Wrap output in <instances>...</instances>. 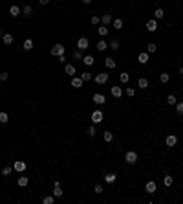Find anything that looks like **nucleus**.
Segmentation results:
<instances>
[{
    "instance_id": "1",
    "label": "nucleus",
    "mask_w": 183,
    "mask_h": 204,
    "mask_svg": "<svg viewBox=\"0 0 183 204\" xmlns=\"http://www.w3.org/2000/svg\"><path fill=\"white\" fill-rule=\"evenodd\" d=\"M64 53H66L64 44H53L51 46V55L53 57H60V55H64Z\"/></svg>"
},
{
    "instance_id": "2",
    "label": "nucleus",
    "mask_w": 183,
    "mask_h": 204,
    "mask_svg": "<svg viewBox=\"0 0 183 204\" xmlns=\"http://www.w3.org/2000/svg\"><path fill=\"white\" fill-rule=\"evenodd\" d=\"M125 162H126V164H130V166H134L135 162H137V153H135V151H126Z\"/></svg>"
},
{
    "instance_id": "3",
    "label": "nucleus",
    "mask_w": 183,
    "mask_h": 204,
    "mask_svg": "<svg viewBox=\"0 0 183 204\" xmlns=\"http://www.w3.org/2000/svg\"><path fill=\"white\" fill-rule=\"evenodd\" d=\"M103 118H104V114H103V110H99V108L92 112V123H93V125L101 123V121H103Z\"/></svg>"
},
{
    "instance_id": "4",
    "label": "nucleus",
    "mask_w": 183,
    "mask_h": 204,
    "mask_svg": "<svg viewBox=\"0 0 183 204\" xmlns=\"http://www.w3.org/2000/svg\"><path fill=\"white\" fill-rule=\"evenodd\" d=\"M92 101H93L95 105H104V103H106V98H104L101 92H95V94L92 96Z\"/></svg>"
},
{
    "instance_id": "5",
    "label": "nucleus",
    "mask_w": 183,
    "mask_h": 204,
    "mask_svg": "<svg viewBox=\"0 0 183 204\" xmlns=\"http://www.w3.org/2000/svg\"><path fill=\"white\" fill-rule=\"evenodd\" d=\"M88 46H90V40H88L86 37H79L77 39V50H83L84 52Z\"/></svg>"
},
{
    "instance_id": "6",
    "label": "nucleus",
    "mask_w": 183,
    "mask_h": 204,
    "mask_svg": "<svg viewBox=\"0 0 183 204\" xmlns=\"http://www.w3.org/2000/svg\"><path fill=\"white\" fill-rule=\"evenodd\" d=\"M145 191H147V193H150V195L156 193V191H158V184H156L154 180H148L147 184H145Z\"/></svg>"
},
{
    "instance_id": "7",
    "label": "nucleus",
    "mask_w": 183,
    "mask_h": 204,
    "mask_svg": "<svg viewBox=\"0 0 183 204\" xmlns=\"http://www.w3.org/2000/svg\"><path fill=\"white\" fill-rule=\"evenodd\" d=\"M108 77H110V76H108L106 72H101V74H97V76H95V83L97 85H104L106 81H108Z\"/></svg>"
},
{
    "instance_id": "8",
    "label": "nucleus",
    "mask_w": 183,
    "mask_h": 204,
    "mask_svg": "<svg viewBox=\"0 0 183 204\" xmlns=\"http://www.w3.org/2000/svg\"><path fill=\"white\" fill-rule=\"evenodd\" d=\"M147 30L148 31H150V33H154L156 30H158V20H156V18H150V20H147Z\"/></svg>"
},
{
    "instance_id": "9",
    "label": "nucleus",
    "mask_w": 183,
    "mask_h": 204,
    "mask_svg": "<svg viewBox=\"0 0 183 204\" xmlns=\"http://www.w3.org/2000/svg\"><path fill=\"white\" fill-rule=\"evenodd\" d=\"M26 167H28V164H26V162H15V164H13V169H15L17 173H24L26 171Z\"/></svg>"
},
{
    "instance_id": "10",
    "label": "nucleus",
    "mask_w": 183,
    "mask_h": 204,
    "mask_svg": "<svg viewBox=\"0 0 183 204\" xmlns=\"http://www.w3.org/2000/svg\"><path fill=\"white\" fill-rule=\"evenodd\" d=\"M110 92H112V96H114V98H117V99L123 96V88H121L119 85H114V86L110 88Z\"/></svg>"
},
{
    "instance_id": "11",
    "label": "nucleus",
    "mask_w": 183,
    "mask_h": 204,
    "mask_svg": "<svg viewBox=\"0 0 183 204\" xmlns=\"http://www.w3.org/2000/svg\"><path fill=\"white\" fill-rule=\"evenodd\" d=\"M176 144H178V138H176L174 134H168L167 138H165V145H167V147H174Z\"/></svg>"
},
{
    "instance_id": "12",
    "label": "nucleus",
    "mask_w": 183,
    "mask_h": 204,
    "mask_svg": "<svg viewBox=\"0 0 183 204\" xmlns=\"http://www.w3.org/2000/svg\"><path fill=\"white\" fill-rule=\"evenodd\" d=\"M53 197H55V199H60V197H62V188H60V182H59V180H55V188H53Z\"/></svg>"
},
{
    "instance_id": "13",
    "label": "nucleus",
    "mask_w": 183,
    "mask_h": 204,
    "mask_svg": "<svg viewBox=\"0 0 183 204\" xmlns=\"http://www.w3.org/2000/svg\"><path fill=\"white\" fill-rule=\"evenodd\" d=\"M64 72H66L70 77H73V76L77 74V68L73 66V64H68V63H66V64H64Z\"/></svg>"
},
{
    "instance_id": "14",
    "label": "nucleus",
    "mask_w": 183,
    "mask_h": 204,
    "mask_svg": "<svg viewBox=\"0 0 183 204\" xmlns=\"http://www.w3.org/2000/svg\"><path fill=\"white\" fill-rule=\"evenodd\" d=\"M137 61H139L141 64H147L148 61H150V53H147V52H141L139 55H137Z\"/></svg>"
},
{
    "instance_id": "15",
    "label": "nucleus",
    "mask_w": 183,
    "mask_h": 204,
    "mask_svg": "<svg viewBox=\"0 0 183 204\" xmlns=\"http://www.w3.org/2000/svg\"><path fill=\"white\" fill-rule=\"evenodd\" d=\"M83 85H84L83 77H77V76H73V77H72V86H73V88H81Z\"/></svg>"
},
{
    "instance_id": "16",
    "label": "nucleus",
    "mask_w": 183,
    "mask_h": 204,
    "mask_svg": "<svg viewBox=\"0 0 183 204\" xmlns=\"http://www.w3.org/2000/svg\"><path fill=\"white\" fill-rule=\"evenodd\" d=\"M104 180H106V184H114L117 180V175L116 173H104Z\"/></svg>"
},
{
    "instance_id": "17",
    "label": "nucleus",
    "mask_w": 183,
    "mask_h": 204,
    "mask_svg": "<svg viewBox=\"0 0 183 204\" xmlns=\"http://www.w3.org/2000/svg\"><path fill=\"white\" fill-rule=\"evenodd\" d=\"M112 20H114V17L110 15V13H104V15H101V22H103L104 26H108V24H112Z\"/></svg>"
},
{
    "instance_id": "18",
    "label": "nucleus",
    "mask_w": 183,
    "mask_h": 204,
    "mask_svg": "<svg viewBox=\"0 0 183 204\" xmlns=\"http://www.w3.org/2000/svg\"><path fill=\"white\" fill-rule=\"evenodd\" d=\"M112 26H114V30H123L125 22H123V18H114L112 20Z\"/></svg>"
},
{
    "instance_id": "19",
    "label": "nucleus",
    "mask_w": 183,
    "mask_h": 204,
    "mask_svg": "<svg viewBox=\"0 0 183 204\" xmlns=\"http://www.w3.org/2000/svg\"><path fill=\"white\" fill-rule=\"evenodd\" d=\"M83 63H84L86 66H93V63H95V57H93V55H84V57H83Z\"/></svg>"
},
{
    "instance_id": "20",
    "label": "nucleus",
    "mask_w": 183,
    "mask_h": 204,
    "mask_svg": "<svg viewBox=\"0 0 183 204\" xmlns=\"http://www.w3.org/2000/svg\"><path fill=\"white\" fill-rule=\"evenodd\" d=\"M20 13H22V9H20L18 6H11V8H9V15L11 17H18Z\"/></svg>"
},
{
    "instance_id": "21",
    "label": "nucleus",
    "mask_w": 183,
    "mask_h": 204,
    "mask_svg": "<svg viewBox=\"0 0 183 204\" xmlns=\"http://www.w3.org/2000/svg\"><path fill=\"white\" fill-rule=\"evenodd\" d=\"M104 66L110 68V70H114V68H116V61H114L112 57H106V59H104Z\"/></svg>"
},
{
    "instance_id": "22",
    "label": "nucleus",
    "mask_w": 183,
    "mask_h": 204,
    "mask_svg": "<svg viewBox=\"0 0 183 204\" xmlns=\"http://www.w3.org/2000/svg\"><path fill=\"white\" fill-rule=\"evenodd\" d=\"M154 18H156V20H161V18H165V11L161 9V8H158V9L154 11Z\"/></svg>"
},
{
    "instance_id": "23",
    "label": "nucleus",
    "mask_w": 183,
    "mask_h": 204,
    "mask_svg": "<svg viewBox=\"0 0 183 204\" xmlns=\"http://www.w3.org/2000/svg\"><path fill=\"white\" fill-rule=\"evenodd\" d=\"M2 42L4 44H13V35H11V33H4V37H2Z\"/></svg>"
},
{
    "instance_id": "24",
    "label": "nucleus",
    "mask_w": 183,
    "mask_h": 204,
    "mask_svg": "<svg viewBox=\"0 0 183 204\" xmlns=\"http://www.w3.org/2000/svg\"><path fill=\"white\" fill-rule=\"evenodd\" d=\"M103 140L106 142V144H110V142L114 140V132H110V131H104V132H103Z\"/></svg>"
},
{
    "instance_id": "25",
    "label": "nucleus",
    "mask_w": 183,
    "mask_h": 204,
    "mask_svg": "<svg viewBox=\"0 0 183 204\" xmlns=\"http://www.w3.org/2000/svg\"><path fill=\"white\" fill-rule=\"evenodd\" d=\"M22 48H24L26 52L33 50V40H31V39H26V40H24V44H22Z\"/></svg>"
},
{
    "instance_id": "26",
    "label": "nucleus",
    "mask_w": 183,
    "mask_h": 204,
    "mask_svg": "<svg viewBox=\"0 0 183 204\" xmlns=\"http://www.w3.org/2000/svg\"><path fill=\"white\" fill-rule=\"evenodd\" d=\"M108 46H110V48H112L114 52H119V48H121V42H119L117 39H114V40H112V42L108 44Z\"/></svg>"
},
{
    "instance_id": "27",
    "label": "nucleus",
    "mask_w": 183,
    "mask_h": 204,
    "mask_svg": "<svg viewBox=\"0 0 183 204\" xmlns=\"http://www.w3.org/2000/svg\"><path fill=\"white\" fill-rule=\"evenodd\" d=\"M163 184H165L167 188H170V186L174 184V178H172L170 175H165V176H163Z\"/></svg>"
},
{
    "instance_id": "28",
    "label": "nucleus",
    "mask_w": 183,
    "mask_h": 204,
    "mask_svg": "<svg viewBox=\"0 0 183 204\" xmlns=\"http://www.w3.org/2000/svg\"><path fill=\"white\" fill-rule=\"evenodd\" d=\"M95 46H97V50H99V52H104V50L108 48V44H106V40H104V39H101Z\"/></svg>"
},
{
    "instance_id": "29",
    "label": "nucleus",
    "mask_w": 183,
    "mask_h": 204,
    "mask_svg": "<svg viewBox=\"0 0 183 204\" xmlns=\"http://www.w3.org/2000/svg\"><path fill=\"white\" fill-rule=\"evenodd\" d=\"M97 33H99L101 37H106V35H108V26H104V24L99 26V28H97Z\"/></svg>"
},
{
    "instance_id": "30",
    "label": "nucleus",
    "mask_w": 183,
    "mask_h": 204,
    "mask_svg": "<svg viewBox=\"0 0 183 204\" xmlns=\"http://www.w3.org/2000/svg\"><path fill=\"white\" fill-rule=\"evenodd\" d=\"M8 121H9V114L2 110V112H0V123H2V125H6Z\"/></svg>"
},
{
    "instance_id": "31",
    "label": "nucleus",
    "mask_w": 183,
    "mask_h": 204,
    "mask_svg": "<svg viewBox=\"0 0 183 204\" xmlns=\"http://www.w3.org/2000/svg\"><path fill=\"white\" fill-rule=\"evenodd\" d=\"M119 79H121V83H123V85H126L128 81H130V76H128L126 72H121L119 74Z\"/></svg>"
},
{
    "instance_id": "32",
    "label": "nucleus",
    "mask_w": 183,
    "mask_h": 204,
    "mask_svg": "<svg viewBox=\"0 0 183 204\" xmlns=\"http://www.w3.org/2000/svg\"><path fill=\"white\" fill-rule=\"evenodd\" d=\"M137 86H139V88H148V79H147V77H139Z\"/></svg>"
},
{
    "instance_id": "33",
    "label": "nucleus",
    "mask_w": 183,
    "mask_h": 204,
    "mask_svg": "<svg viewBox=\"0 0 183 204\" xmlns=\"http://www.w3.org/2000/svg\"><path fill=\"white\" fill-rule=\"evenodd\" d=\"M156 50H158V46H156L154 42H148L147 44V53H150V55H152V53H156Z\"/></svg>"
},
{
    "instance_id": "34",
    "label": "nucleus",
    "mask_w": 183,
    "mask_h": 204,
    "mask_svg": "<svg viewBox=\"0 0 183 204\" xmlns=\"http://www.w3.org/2000/svg\"><path fill=\"white\" fill-rule=\"evenodd\" d=\"M176 103H178L176 96H174V94H168V96H167V105H176Z\"/></svg>"
},
{
    "instance_id": "35",
    "label": "nucleus",
    "mask_w": 183,
    "mask_h": 204,
    "mask_svg": "<svg viewBox=\"0 0 183 204\" xmlns=\"http://www.w3.org/2000/svg\"><path fill=\"white\" fill-rule=\"evenodd\" d=\"M28 176H18V186L20 188H26V186H28Z\"/></svg>"
},
{
    "instance_id": "36",
    "label": "nucleus",
    "mask_w": 183,
    "mask_h": 204,
    "mask_svg": "<svg viewBox=\"0 0 183 204\" xmlns=\"http://www.w3.org/2000/svg\"><path fill=\"white\" fill-rule=\"evenodd\" d=\"M53 202H55V197L53 195H46L42 199V204H53Z\"/></svg>"
},
{
    "instance_id": "37",
    "label": "nucleus",
    "mask_w": 183,
    "mask_h": 204,
    "mask_svg": "<svg viewBox=\"0 0 183 204\" xmlns=\"http://www.w3.org/2000/svg\"><path fill=\"white\" fill-rule=\"evenodd\" d=\"M159 81L165 85V83H168V81H170V76H168V74H165V72H163V74H159Z\"/></svg>"
},
{
    "instance_id": "38",
    "label": "nucleus",
    "mask_w": 183,
    "mask_h": 204,
    "mask_svg": "<svg viewBox=\"0 0 183 204\" xmlns=\"http://www.w3.org/2000/svg\"><path fill=\"white\" fill-rule=\"evenodd\" d=\"M83 50H75V52H73V59H77V61H83Z\"/></svg>"
},
{
    "instance_id": "39",
    "label": "nucleus",
    "mask_w": 183,
    "mask_h": 204,
    "mask_svg": "<svg viewBox=\"0 0 183 204\" xmlns=\"http://www.w3.org/2000/svg\"><path fill=\"white\" fill-rule=\"evenodd\" d=\"M22 13H24L26 17H29L31 13H33V8H31V6H24V8H22Z\"/></svg>"
},
{
    "instance_id": "40",
    "label": "nucleus",
    "mask_w": 183,
    "mask_h": 204,
    "mask_svg": "<svg viewBox=\"0 0 183 204\" xmlns=\"http://www.w3.org/2000/svg\"><path fill=\"white\" fill-rule=\"evenodd\" d=\"M11 173H13V167H11V166H6V167L2 169V175H4V176H9Z\"/></svg>"
},
{
    "instance_id": "41",
    "label": "nucleus",
    "mask_w": 183,
    "mask_h": 204,
    "mask_svg": "<svg viewBox=\"0 0 183 204\" xmlns=\"http://www.w3.org/2000/svg\"><path fill=\"white\" fill-rule=\"evenodd\" d=\"M95 134H97V131H95V125H90V127H88V136H90V138H93Z\"/></svg>"
},
{
    "instance_id": "42",
    "label": "nucleus",
    "mask_w": 183,
    "mask_h": 204,
    "mask_svg": "<svg viewBox=\"0 0 183 204\" xmlns=\"http://www.w3.org/2000/svg\"><path fill=\"white\" fill-rule=\"evenodd\" d=\"M174 107H176V112H178L179 116H183V101H181V103H176Z\"/></svg>"
},
{
    "instance_id": "43",
    "label": "nucleus",
    "mask_w": 183,
    "mask_h": 204,
    "mask_svg": "<svg viewBox=\"0 0 183 204\" xmlns=\"http://www.w3.org/2000/svg\"><path fill=\"white\" fill-rule=\"evenodd\" d=\"M81 77H83V81L86 83V81L92 79V74H90V72H83V74H81Z\"/></svg>"
},
{
    "instance_id": "44",
    "label": "nucleus",
    "mask_w": 183,
    "mask_h": 204,
    "mask_svg": "<svg viewBox=\"0 0 183 204\" xmlns=\"http://www.w3.org/2000/svg\"><path fill=\"white\" fill-rule=\"evenodd\" d=\"M93 193H95V195H101V193H103V186H101V184H95V186H93Z\"/></svg>"
},
{
    "instance_id": "45",
    "label": "nucleus",
    "mask_w": 183,
    "mask_h": 204,
    "mask_svg": "<svg viewBox=\"0 0 183 204\" xmlns=\"http://www.w3.org/2000/svg\"><path fill=\"white\" fill-rule=\"evenodd\" d=\"M99 22H101V17L92 15V24H93V26H99Z\"/></svg>"
},
{
    "instance_id": "46",
    "label": "nucleus",
    "mask_w": 183,
    "mask_h": 204,
    "mask_svg": "<svg viewBox=\"0 0 183 204\" xmlns=\"http://www.w3.org/2000/svg\"><path fill=\"white\" fill-rule=\"evenodd\" d=\"M125 92H126V96H130V98H134V96H135V88H126Z\"/></svg>"
},
{
    "instance_id": "47",
    "label": "nucleus",
    "mask_w": 183,
    "mask_h": 204,
    "mask_svg": "<svg viewBox=\"0 0 183 204\" xmlns=\"http://www.w3.org/2000/svg\"><path fill=\"white\" fill-rule=\"evenodd\" d=\"M57 61H59L60 64H66V61H68V59H66L64 55H60V57H57Z\"/></svg>"
},
{
    "instance_id": "48",
    "label": "nucleus",
    "mask_w": 183,
    "mask_h": 204,
    "mask_svg": "<svg viewBox=\"0 0 183 204\" xmlns=\"http://www.w3.org/2000/svg\"><path fill=\"white\" fill-rule=\"evenodd\" d=\"M8 76H9L8 72H2V74H0V81H6V79H8Z\"/></svg>"
},
{
    "instance_id": "49",
    "label": "nucleus",
    "mask_w": 183,
    "mask_h": 204,
    "mask_svg": "<svg viewBox=\"0 0 183 204\" xmlns=\"http://www.w3.org/2000/svg\"><path fill=\"white\" fill-rule=\"evenodd\" d=\"M39 2H40V6H48L50 0H39Z\"/></svg>"
},
{
    "instance_id": "50",
    "label": "nucleus",
    "mask_w": 183,
    "mask_h": 204,
    "mask_svg": "<svg viewBox=\"0 0 183 204\" xmlns=\"http://www.w3.org/2000/svg\"><path fill=\"white\" fill-rule=\"evenodd\" d=\"M81 2H83V4H90L92 0H81Z\"/></svg>"
},
{
    "instance_id": "51",
    "label": "nucleus",
    "mask_w": 183,
    "mask_h": 204,
    "mask_svg": "<svg viewBox=\"0 0 183 204\" xmlns=\"http://www.w3.org/2000/svg\"><path fill=\"white\" fill-rule=\"evenodd\" d=\"M179 76H183V66H179Z\"/></svg>"
},
{
    "instance_id": "52",
    "label": "nucleus",
    "mask_w": 183,
    "mask_h": 204,
    "mask_svg": "<svg viewBox=\"0 0 183 204\" xmlns=\"http://www.w3.org/2000/svg\"><path fill=\"white\" fill-rule=\"evenodd\" d=\"M2 37H4V31H2V30H0V39H2Z\"/></svg>"
}]
</instances>
